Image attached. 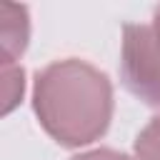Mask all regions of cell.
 Masks as SVG:
<instances>
[{"label":"cell","instance_id":"obj_6","mask_svg":"<svg viewBox=\"0 0 160 160\" xmlns=\"http://www.w3.org/2000/svg\"><path fill=\"white\" fill-rule=\"evenodd\" d=\"M70 160H132V158L125 155V152L110 150V148H98V150H90V152H80Z\"/></svg>","mask_w":160,"mask_h":160},{"label":"cell","instance_id":"obj_2","mask_svg":"<svg viewBox=\"0 0 160 160\" xmlns=\"http://www.w3.org/2000/svg\"><path fill=\"white\" fill-rule=\"evenodd\" d=\"M120 78L135 98L160 108V28L155 22H128L122 28Z\"/></svg>","mask_w":160,"mask_h":160},{"label":"cell","instance_id":"obj_1","mask_svg":"<svg viewBox=\"0 0 160 160\" xmlns=\"http://www.w3.org/2000/svg\"><path fill=\"white\" fill-rule=\"evenodd\" d=\"M112 82L95 65L65 58L35 75L32 110L42 130L62 148L102 138L112 120Z\"/></svg>","mask_w":160,"mask_h":160},{"label":"cell","instance_id":"obj_5","mask_svg":"<svg viewBox=\"0 0 160 160\" xmlns=\"http://www.w3.org/2000/svg\"><path fill=\"white\" fill-rule=\"evenodd\" d=\"M135 160H160V115L152 118L135 138Z\"/></svg>","mask_w":160,"mask_h":160},{"label":"cell","instance_id":"obj_7","mask_svg":"<svg viewBox=\"0 0 160 160\" xmlns=\"http://www.w3.org/2000/svg\"><path fill=\"white\" fill-rule=\"evenodd\" d=\"M155 25H158V28H160V8H158V10H155Z\"/></svg>","mask_w":160,"mask_h":160},{"label":"cell","instance_id":"obj_4","mask_svg":"<svg viewBox=\"0 0 160 160\" xmlns=\"http://www.w3.org/2000/svg\"><path fill=\"white\" fill-rule=\"evenodd\" d=\"M2 65V112H12L20 100H22V92H25V72L18 62H10V60H0Z\"/></svg>","mask_w":160,"mask_h":160},{"label":"cell","instance_id":"obj_3","mask_svg":"<svg viewBox=\"0 0 160 160\" xmlns=\"http://www.w3.org/2000/svg\"><path fill=\"white\" fill-rule=\"evenodd\" d=\"M30 40V15L25 5L15 2H2L0 5V48H2V60L15 62Z\"/></svg>","mask_w":160,"mask_h":160}]
</instances>
